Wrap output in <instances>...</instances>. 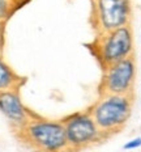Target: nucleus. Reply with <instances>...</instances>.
I'll return each instance as SVG.
<instances>
[{
  "instance_id": "nucleus-12",
  "label": "nucleus",
  "mask_w": 141,
  "mask_h": 152,
  "mask_svg": "<svg viewBox=\"0 0 141 152\" xmlns=\"http://www.w3.org/2000/svg\"><path fill=\"white\" fill-rule=\"evenodd\" d=\"M13 1L17 4V7H20V4H22V3H25L26 0H13Z\"/></svg>"
},
{
  "instance_id": "nucleus-4",
  "label": "nucleus",
  "mask_w": 141,
  "mask_h": 152,
  "mask_svg": "<svg viewBox=\"0 0 141 152\" xmlns=\"http://www.w3.org/2000/svg\"><path fill=\"white\" fill-rule=\"evenodd\" d=\"M61 122L71 152L86 150L106 139L87 110L68 114Z\"/></svg>"
},
{
  "instance_id": "nucleus-13",
  "label": "nucleus",
  "mask_w": 141,
  "mask_h": 152,
  "mask_svg": "<svg viewBox=\"0 0 141 152\" xmlns=\"http://www.w3.org/2000/svg\"><path fill=\"white\" fill-rule=\"evenodd\" d=\"M140 1H141V0H140Z\"/></svg>"
},
{
  "instance_id": "nucleus-9",
  "label": "nucleus",
  "mask_w": 141,
  "mask_h": 152,
  "mask_svg": "<svg viewBox=\"0 0 141 152\" xmlns=\"http://www.w3.org/2000/svg\"><path fill=\"white\" fill-rule=\"evenodd\" d=\"M17 4L13 0H0V23L5 24V21L16 11Z\"/></svg>"
},
{
  "instance_id": "nucleus-10",
  "label": "nucleus",
  "mask_w": 141,
  "mask_h": 152,
  "mask_svg": "<svg viewBox=\"0 0 141 152\" xmlns=\"http://www.w3.org/2000/svg\"><path fill=\"white\" fill-rule=\"evenodd\" d=\"M123 148L125 151H136L141 148V137H134V138L128 139L124 143Z\"/></svg>"
},
{
  "instance_id": "nucleus-11",
  "label": "nucleus",
  "mask_w": 141,
  "mask_h": 152,
  "mask_svg": "<svg viewBox=\"0 0 141 152\" xmlns=\"http://www.w3.org/2000/svg\"><path fill=\"white\" fill-rule=\"evenodd\" d=\"M3 46H4V24L0 23V54L3 53Z\"/></svg>"
},
{
  "instance_id": "nucleus-3",
  "label": "nucleus",
  "mask_w": 141,
  "mask_h": 152,
  "mask_svg": "<svg viewBox=\"0 0 141 152\" xmlns=\"http://www.w3.org/2000/svg\"><path fill=\"white\" fill-rule=\"evenodd\" d=\"M90 51L101 64L102 69L133 56L134 41L131 25L107 33L97 34L90 43Z\"/></svg>"
},
{
  "instance_id": "nucleus-1",
  "label": "nucleus",
  "mask_w": 141,
  "mask_h": 152,
  "mask_svg": "<svg viewBox=\"0 0 141 152\" xmlns=\"http://www.w3.org/2000/svg\"><path fill=\"white\" fill-rule=\"evenodd\" d=\"M16 135L34 152H71L61 119L34 115Z\"/></svg>"
},
{
  "instance_id": "nucleus-7",
  "label": "nucleus",
  "mask_w": 141,
  "mask_h": 152,
  "mask_svg": "<svg viewBox=\"0 0 141 152\" xmlns=\"http://www.w3.org/2000/svg\"><path fill=\"white\" fill-rule=\"evenodd\" d=\"M0 113L5 117L14 132L22 129L35 115L24 104L20 89L5 91L0 93Z\"/></svg>"
},
{
  "instance_id": "nucleus-2",
  "label": "nucleus",
  "mask_w": 141,
  "mask_h": 152,
  "mask_svg": "<svg viewBox=\"0 0 141 152\" xmlns=\"http://www.w3.org/2000/svg\"><path fill=\"white\" fill-rule=\"evenodd\" d=\"M133 96L101 94L87 109L103 137L107 139L119 132L128 123L132 114Z\"/></svg>"
},
{
  "instance_id": "nucleus-8",
  "label": "nucleus",
  "mask_w": 141,
  "mask_h": 152,
  "mask_svg": "<svg viewBox=\"0 0 141 152\" xmlns=\"http://www.w3.org/2000/svg\"><path fill=\"white\" fill-rule=\"evenodd\" d=\"M25 84V77L18 75L0 54V93L5 91L20 89Z\"/></svg>"
},
{
  "instance_id": "nucleus-5",
  "label": "nucleus",
  "mask_w": 141,
  "mask_h": 152,
  "mask_svg": "<svg viewBox=\"0 0 141 152\" xmlns=\"http://www.w3.org/2000/svg\"><path fill=\"white\" fill-rule=\"evenodd\" d=\"M92 24L97 34L131 25V0H92Z\"/></svg>"
},
{
  "instance_id": "nucleus-6",
  "label": "nucleus",
  "mask_w": 141,
  "mask_h": 152,
  "mask_svg": "<svg viewBox=\"0 0 141 152\" xmlns=\"http://www.w3.org/2000/svg\"><path fill=\"white\" fill-rule=\"evenodd\" d=\"M136 75L137 66L133 56L114 63L103 68L102 79L99 83V93L133 96Z\"/></svg>"
}]
</instances>
